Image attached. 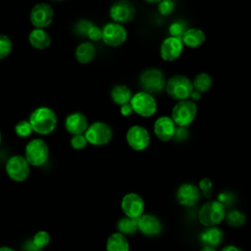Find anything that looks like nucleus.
<instances>
[{
  "instance_id": "obj_41",
  "label": "nucleus",
  "mask_w": 251,
  "mask_h": 251,
  "mask_svg": "<svg viewBox=\"0 0 251 251\" xmlns=\"http://www.w3.org/2000/svg\"><path fill=\"white\" fill-rule=\"evenodd\" d=\"M189 98H190V100H192L193 102H195V101H197V100H199V99L201 98V93H200L199 91L193 89L192 92H191V94H190V97H189Z\"/></svg>"
},
{
  "instance_id": "obj_26",
  "label": "nucleus",
  "mask_w": 251,
  "mask_h": 251,
  "mask_svg": "<svg viewBox=\"0 0 251 251\" xmlns=\"http://www.w3.org/2000/svg\"><path fill=\"white\" fill-rule=\"evenodd\" d=\"M213 84V79L211 75L207 73H199L195 75L192 81L193 89L199 91L200 93L208 91Z\"/></svg>"
},
{
  "instance_id": "obj_18",
  "label": "nucleus",
  "mask_w": 251,
  "mask_h": 251,
  "mask_svg": "<svg viewBox=\"0 0 251 251\" xmlns=\"http://www.w3.org/2000/svg\"><path fill=\"white\" fill-rule=\"evenodd\" d=\"M65 127L68 132L74 135L83 134L88 127V122L82 113L75 112L66 118Z\"/></svg>"
},
{
  "instance_id": "obj_28",
  "label": "nucleus",
  "mask_w": 251,
  "mask_h": 251,
  "mask_svg": "<svg viewBox=\"0 0 251 251\" xmlns=\"http://www.w3.org/2000/svg\"><path fill=\"white\" fill-rule=\"evenodd\" d=\"M245 220H246L245 215L242 212L237 210L229 211L226 216V221L227 225L232 227H238L242 226L245 223Z\"/></svg>"
},
{
  "instance_id": "obj_39",
  "label": "nucleus",
  "mask_w": 251,
  "mask_h": 251,
  "mask_svg": "<svg viewBox=\"0 0 251 251\" xmlns=\"http://www.w3.org/2000/svg\"><path fill=\"white\" fill-rule=\"evenodd\" d=\"M120 112L122 114V116L124 117H129L132 113H133V110H132V107L129 103H126V104H124L121 106V109H120Z\"/></svg>"
},
{
  "instance_id": "obj_15",
  "label": "nucleus",
  "mask_w": 251,
  "mask_h": 251,
  "mask_svg": "<svg viewBox=\"0 0 251 251\" xmlns=\"http://www.w3.org/2000/svg\"><path fill=\"white\" fill-rule=\"evenodd\" d=\"M183 44L179 38L168 36L163 40L160 46L161 58L166 62H173L181 55Z\"/></svg>"
},
{
  "instance_id": "obj_23",
  "label": "nucleus",
  "mask_w": 251,
  "mask_h": 251,
  "mask_svg": "<svg viewBox=\"0 0 251 251\" xmlns=\"http://www.w3.org/2000/svg\"><path fill=\"white\" fill-rule=\"evenodd\" d=\"M75 59L81 64L90 63L95 56V47L90 42H82L75 48Z\"/></svg>"
},
{
  "instance_id": "obj_8",
  "label": "nucleus",
  "mask_w": 251,
  "mask_h": 251,
  "mask_svg": "<svg viewBox=\"0 0 251 251\" xmlns=\"http://www.w3.org/2000/svg\"><path fill=\"white\" fill-rule=\"evenodd\" d=\"M84 136L88 143L95 146H102L111 140L113 130L109 125L98 121L88 126L86 131L84 132Z\"/></svg>"
},
{
  "instance_id": "obj_4",
  "label": "nucleus",
  "mask_w": 251,
  "mask_h": 251,
  "mask_svg": "<svg viewBox=\"0 0 251 251\" xmlns=\"http://www.w3.org/2000/svg\"><path fill=\"white\" fill-rule=\"evenodd\" d=\"M197 113V107L192 100H180L172 110V120L177 126L186 127L195 119Z\"/></svg>"
},
{
  "instance_id": "obj_2",
  "label": "nucleus",
  "mask_w": 251,
  "mask_h": 251,
  "mask_svg": "<svg viewBox=\"0 0 251 251\" xmlns=\"http://www.w3.org/2000/svg\"><path fill=\"white\" fill-rule=\"evenodd\" d=\"M166 91L174 100H186L193 90L192 81L183 75H175L166 81Z\"/></svg>"
},
{
  "instance_id": "obj_20",
  "label": "nucleus",
  "mask_w": 251,
  "mask_h": 251,
  "mask_svg": "<svg viewBox=\"0 0 251 251\" xmlns=\"http://www.w3.org/2000/svg\"><path fill=\"white\" fill-rule=\"evenodd\" d=\"M224 239V232L216 226H208L200 234V240L204 246L217 247Z\"/></svg>"
},
{
  "instance_id": "obj_38",
  "label": "nucleus",
  "mask_w": 251,
  "mask_h": 251,
  "mask_svg": "<svg viewBox=\"0 0 251 251\" xmlns=\"http://www.w3.org/2000/svg\"><path fill=\"white\" fill-rule=\"evenodd\" d=\"M92 25H92L90 22L83 20V21H80V22L77 24V25H76V30H77L78 33L86 35V34H87V31L89 30V28H90Z\"/></svg>"
},
{
  "instance_id": "obj_31",
  "label": "nucleus",
  "mask_w": 251,
  "mask_h": 251,
  "mask_svg": "<svg viewBox=\"0 0 251 251\" xmlns=\"http://www.w3.org/2000/svg\"><path fill=\"white\" fill-rule=\"evenodd\" d=\"M13 44L9 36L0 34V60L6 58L12 51Z\"/></svg>"
},
{
  "instance_id": "obj_13",
  "label": "nucleus",
  "mask_w": 251,
  "mask_h": 251,
  "mask_svg": "<svg viewBox=\"0 0 251 251\" xmlns=\"http://www.w3.org/2000/svg\"><path fill=\"white\" fill-rule=\"evenodd\" d=\"M54 12L50 5L46 3H39L33 6L30 11V23L36 28H44L50 25L53 21Z\"/></svg>"
},
{
  "instance_id": "obj_36",
  "label": "nucleus",
  "mask_w": 251,
  "mask_h": 251,
  "mask_svg": "<svg viewBox=\"0 0 251 251\" xmlns=\"http://www.w3.org/2000/svg\"><path fill=\"white\" fill-rule=\"evenodd\" d=\"M88 38L92 41H98L100 39H102V28H100L99 26L97 25H92L89 30L87 31V34Z\"/></svg>"
},
{
  "instance_id": "obj_34",
  "label": "nucleus",
  "mask_w": 251,
  "mask_h": 251,
  "mask_svg": "<svg viewBox=\"0 0 251 251\" xmlns=\"http://www.w3.org/2000/svg\"><path fill=\"white\" fill-rule=\"evenodd\" d=\"M199 188L202 192V194L206 197V198H210L212 197L213 194V183L212 180L208 177H204L200 180L199 182Z\"/></svg>"
},
{
  "instance_id": "obj_10",
  "label": "nucleus",
  "mask_w": 251,
  "mask_h": 251,
  "mask_svg": "<svg viewBox=\"0 0 251 251\" xmlns=\"http://www.w3.org/2000/svg\"><path fill=\"white\" fill-rule=\"evenodd\" d=\"M126 30L123 25L118 23H108L102 28V40L105 44L117 47L126 40Z\"/></svg>"
},
{
  "instance_id": "obj_19",
  "label": "nucleus",
  "mask_w": 251,
  "mask_h": 251,
  "mask_svg": "<svg viewBox=\"0 0 251 251\" xmlns=\"http://www.w3.org/2000/svg\"><path fill=\"white\" fill-rule=\"evenodd\" d=\"M137 227L145 235H156L162 230V224L156 216L142 214L137 218Z\"/></svg>"
},
{
  "instance_id": "obj_5",
  "label": "nucleus",
  "mask_w": 251,
  "mask_h": 251,
  "mask_svg": "<svg viewBox=\"0 0 251 251\" xmlns=\"http://www.w3.org/2000/svg\"><path fill=\"white\" fill-rule=\"evenodd\" d=\"M225 217V206L218 200L205 203L198 213L199 222L205 226H214L220 224Z\"/></svg>"
},
{
  "instance_id": "obj_9",
  "label": "nucleus",
  "mask_w": 251,
  "mask_h": 251,
  "mask_svg": "<svg viewBox=\"0 0 251 251\" xmlns=\"http://www.w3.org/2000/svg\"><path fill=\"white\" fill-rule=\"evenodd\" d=\"M29 164L24 156L14 155L10 157L6 163L5 169L8 176L17 182L25 180L30 173Z\"/></svg>"
},
{
  "instance_id": "obj_22",
  "label": "nucleus",
  "mask_w": 251,
  "mask_h": 251,
  "mask_svg": "<svg viewBox=\"0 0 251 251\" xmlns=\"http://www.w3.org/2000/svg\"><path fill=\"white\" fill-rule=\"evenodd\" d=\"M28 41L36 49H46L51 44V37L44 28H34L28 35Z\"/></svg>"
},
{
  "instance_id": "obj_27",
  "label": "nucleus",
  "mask_w": 251,
  "mask_h": 251,
  "mask_svg": "<svg viewBox=\"0 0 251 251\" xmlns=\"http://www.w3.org/2000/svg\"><path fill=\"white\" fill-rule=\"evenodd\" d=\"M117 227L120 233L122 234H133L137 229V219L125 217L119 220L117 224Z\"/></svg>"
},
{
  "instance_id": "obj_40",
  "label": "nucleus",
  "mask_w": 251,
  "mask_h": 251,
  "mask_svg": "<svg viewBox=\"0 0 251 251\" xmlns=\"http://www.w3.org/2000/svg\"><path fill=\"white\" fill-rule=\"evenodd\" d=\"M232 195L230 194H227V193H222L219 195V202H221L224 206L226 204V205H229L231 202H232Z\"/></svg>"
},
{
  "instance_id": "obj_46",
  "label": "nucleus",
  "mask_w": 251,
  "mask_h": 251,
  "mask_svg": "<svg viewBox=\"0 0 251 251\" xmlns=\"http://www.w3.org/2000/svg\"><path fill=\"white\" fill-rule=\"evenodd\" d=\"M0 144H1V132H0Z\"/></svg>"
},
{
  "instance_id": "obj_32",
  "label": "nucleus",
  "mask_w": 251,
  "mask_h": 251,
  "mask_svg": "<svg viewBox=\"0 0 251 251\" xmlns=\"http://www.w3.org/2000/svg\"><path fill=\"white\" fill-rule=\"evenodd\" d=\"M32 131L33 130L28 121H21L15 126V132L20 137H27Z\"/></svg>"
},
{
  "instance_id": "obj_17",
  "label": "nucleus",
  "mask_w": 251,
  "mask_h": 251,
  "mask_svg": "<svg viewBox=\"0 0 251 251\" xmlns=\"http://www.w3.org/2000/svg\"><path fill=\"white\" fill-rule=\"evenodd\" d=\"M199 198V188L192 183H183L176 191V199L183 206H193L198 202Z\"/></svg>"
},
{
  "instance_id": "obj_6",
  "label": "nucleus",
  "mask_w": 251,
  "mask_h": 251,
  "mask_svg": "<svg viewBox=\"0 0 251 251\" xmlns=\"http://www.w3.org/2000/svg\"><path fill=\"white\" fill-rule=\"evenodd\" d=\"M48 157L49 148L44 140L35 138L26 144L25 150V158L29 165L34 167L42 166L46 163Z\"/></svg>"
},
{
  "instance_id": "obj_37",
  "label": "nucleus",
  "mask_w": 251,
  "mask_h": 251,
  "mask_svg": "<svg viewBox=\"0 0 251 251\" xmlns=\"http://www.w3.org/2000/svg\"><path fill=\"white\" fill-rule=\"evenodd\" d=\"M187 137H188V131H187V129H186L185 127H182V126H176L173 138H174L176 141L180 142V141L185 140Z\"/></svg>"
},
{
  "instance_id": "obj_33",
  "label": "nucleus",
  "mask_w": 251,
  "mask_h": 251,
  "mask_svg": "<svg viewBox=\"0 0 251 251\" xmlns=\"http://www.w3.org/2000/svg\"><path fill=\"white\" fill-rule=\"evenodd\" d=\"M157 9L162 16H170L175 10V3L173 0H162L158 3Z\"/></svg>"
},
{
  "instance_id": "obj_30",
  "label": "nucleus",
  "mask_w": 251,
  "mask_h": 251,
  "mask_svg": "<svg viewBox=\"0 0 251 251\" xmlns=\"http://www.w3.org/2000/svg\"><path fill=\"white\" fill-rule=\"evenodd\" d=\"M31 242L38 249H42V248H44L45 246H47L49 244L50 235L45 230H39L33 235V238H32Z\"/></svg>"
},
{
  "instance_id": "obj_42",
  "label": "nucleus",
  "mask_w": 251,
  "mask_h": 251,
  "mask_svg": "<svg viewBox=\"0 0 251 251\" xmlns=\"http://www.w3.org/2000/svg\"><path fill=\"white\" fill-rule=\"evenodd\" d=\"M221 251H242V250L235 245H226Z\"/></svg>"
},
{
  "instance_id": "obj_14",
  "label": "nucleus",
  "mask_w": 251,
  "mask_h": 251,
  "mask_svg": "<svg viewBox=\"0 0 251 251\" xmlns=\"http://www.w3.org/2000/svg\"><path fill=\"white\" fill-rule=\"evenodd\" d=\"M121 207L126 217L137 219L143 214L144 201L136 193H127L123 197Z\"/></svg>"
},
{
  "instance_id": "obj_43",
  "label": "nucleus",
  "mask_w": 251,
  "mask_h": 251,
  "mask_svg": "<svg viewBox=\"0 0 251 251\" xmlns=\"http://www.w3.org/2000/svg\"><path fill=\"white\" fill-rule=\"evenodd\" d=\"M200 251H216V249L210 246H204Z\"/></svg>"
},
{
  "instance_id": "obj_35",
  "label": "nucleus",
  "mask_w": 251,
  "mask_h": 251,
  "mask_svg": "<svg viewBox=\"0 0 251 251\" xmlns=\"http://www.w3.org/2000/svg\"><path fill=\"white\" fill-rule=\"evenodd\" d=\"M87 140L84 136V134H76V135H74L71 139V146L74 148V149H76V150H80V149H83L86 145H87Z\"/></svg>"
},
{
  "instance_id": "obj_21",
  "label": "nucleus",
  "mask_w": 251,
  "mask_h": 251,
  "mask_svg": "<svg viewBox=\"0 0 251 251\" xmlns=\"http://www.w3.org/2000/svg\"><path fill=\"white\" fill-rule=\"evenodd\" d=\"M205 40H206L205 33L200 28H196V27L187 28V30L184 32V34L181 37L182 44L189 48L200 47L201 45H203Z\"/></svg>"
},
{
  "instance_id": "obj_11",
  "label": "nucleus",
  "mask_w": 251,
  "mask_h": 251,
  "mask_svg": "<svg viewBox=\"0 0 251 251\" xmlns=\"http://www.w3.org/2000/svg\"><path fill=\"white\" fill-rule=\"evenodd\" d=\"M126 139L129 147L133 150L142 151L150 143V134L144 126L135 125L127 129Z\"/></svg>"
},
{
  "instance_id": "obj_3",
  "label": "nucleus",
  "mask_w": 251,
  "mask_h": 251,
  "mask_svg": "<svg viewBox=\"0 0 251 251\" xmlns=\"http://www.w3.org/2000/svg\"><path fill=\"white\" fill-rule=\"evenodd\" d=\"M142 91L149 94L160 93L166 86V79L161 70L152 68L143 71L139 76Z\"/></svg>"
},
{
  "instance_id": "obj_25",
  "label": "nucleus",
  "mask_w": 251,
  "mask_h": 251,
  "mask_svg": "<svg viewBox=\"0 0 251 251\" xmlns=\"http://www.w3.org/2000/svg\"><path fill=\"white\" fill-rule=\"evenodd\" d=\"M131 97H132V93L130 89L125 84H117L111 90L112 100L120 106L129 103L131 100Z\"/></svg>"
},
{
  "instance_id": "obj_16",
  "label": "nucleus",
  "mask_w": 251,
  "mask_h": 251,
  "mask_svg": "<svg viewBox=\"0 0 251 251\" xmlns=\"http://www.w3.org/2000/svg\"><path fill=\"white\" fill-rule=\"evenodd\" d=\"M154 133L161 141H169L173 139L176 126L172 118L163 116L156 120L154 123Z\"/></svg>"
},
{
  "instance_id": "obj_7",
  "label": "nucleus",
  "mask_w": 251,
  "mask_h": 251,
  "mask_svg": "<svg viewBox=\"0 0 251 251\" xmlns=\"http://www.w3.org/2000/svg\"><path fill=\"white\" fill-rule=\"evenodd\" d=\"M129 104L134 113L143 118L152 117L157 111V102L152 94L139 91L132 95Z\"/></svg>"
},
{
  "instance_id": "obj_24",
  "label": "nucleus",
  "mask_w": 251,
  "mask_h": 251,
  "mask_svg": "<svg viewBox=\"0 0 251 251\" xmlns=\"http://www.w3.org/2000/svg\"><path fill=\"white\" fill-rule=\"evenodd\" d=\"M107 251H129V245L126 236L120 232L111 234L106 243Z\"/></svg>"
},
{
  "instance_id": "obj_29",
  "label": "nucleus",
  "mask_w": 251,
  "mask_h": 251,
  "mask_svg": "<svg viewBox=\"0 0 251 251\" xmlns=\"http://www.w3.org/2000/svg\"><path fill=\"white\" fill-rule=\"evenodd\" d=\"M187 24L183 21H176L173 22L169 26V33L170 36L179 38L181 40L182 35L187 30Z\"/></svg>"
},
{
  "instance_id": "obj_47",
  "label": "nucleus",
  "mask_w": 251,
  "mask_h": 251,
  "mask_svg": "<svg viewBox=\"0 0 251 251\" xmlns=\"http://www.w3.org/2000/svg\"><path fill=\"white\" fill-rule=\"evenodd\" d=\"M57 1H60V0H57Z\"/></svg>"
},
{
  "instance_id": "obj_45",
  "label": "nucleus",
  "mask_w": 251,
  "mask_h": 251,
  "mask_svg": "<svg viewBox=\"0 0 251 251\" xmlns=\"http://www.w3.org/2000/svg\"><path fill=\"white\" fill-rule=\"evenodd\" d=\"M144 1H146V2H148V3H159V2L162 1V0H144Z\"/></svg>"
},
{
  "instance_id": "obj_12",
  "label": "nucleus",
  "mask_w": 251,
  "mask_h": 251,
  "mask_svg": "<svg viewBox=\"0 0 251 251\" xmlns=\"http://www.w3.org/2000/svg\"><path fill=\"white\" fill-rule=\"evenodd\" d=\"M110 18L118 24H126L133 20L135 16L134 6L126 0H119L110 8Z\"/></svg>"
},
{
  "instance_id": "obj_1",
  "label": "nucleus",
  "mask_w": 251,
  "mask_h": 251,
  "mask_svg": "<svg viewBox=\"0 0 251 251\" xmlns=\"http://www.w3.org/2000/svg\"><path fill=\"white\" fill-rule=\"evenodd\" d=\"M28 122L33 131L41 135H46L56 128L57 116L48 107H38L31 112Z\"/></svg>"
},
{
  "instance_id": "obj_44",
  "label": "nucleus",
  "mask_w": 251,
  "mask_h": 251,
  "mask_svg": "<svg viewBox=\"0 0 251 251\" xmlns=\"http://www.w3.org/2000/svg\"><path fill=\"white\" fill-rule=\"evenodd\" d=\"M0 251H15V250L8 246H2V247H0Z\"/></svg>"
}]
</instances>
